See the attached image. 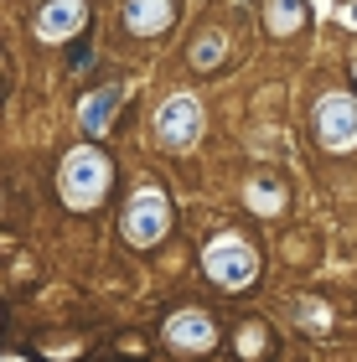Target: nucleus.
Here are the masks:
<instances>
[{"instance_id": "obj_1", "label": "nucleus", "mask_w": 357, "mask_h": 362, "mask_svg": "<svg viewBox=\"0 0 357 362\" xmlns=\"http://www.w3.org/2000/svg\"><path fill=\"white\" fill-rule=\"evenodd\" d=\"M115 187V160H109L99 145H73L57 166V192L73 212H93Z\"/></svg>"}, {"instance_id": "obj_2", "label": "nucleus", "mask_w": 357, "mask_h": 362, "mask_svg": "<svg viewBox=\"0 0 357 362\" xmlns=\"http://www.w3.org/2000/svg\"><path fill=\"white\" fill-rule=\"evenodd\" d=\"M202 274L213 279L218 290H243V285H254L259 279V254H254V243L243 238V233H213L202 243Z\"/></svg>"}, {"instance_id": "obj_3", "label": "nucleus", "mask_w": 357, "mask_h": 362, "mask_svg": "<svg viewBox=\"0 0 357 362\" xmlns=\"http://www.w3.org/2000/svg\"><path fill=\"white\" fill-rule=\"evenodd\" d=\"M119 233H124L129 249H156V243L171 233V202H166V192H160L156 181H145V187L129 192V202L119 212Z\"/></svg>"}, {"instance_id": "obj_4", "label": "nucleus", "mask_w": 357, "mask_h": 362, "mask_svg": "<svg viewBox=\"0 0 357 362\" xmlns=\"http://www.w3.org/2000/svg\"><path fill=\"white\" fill-rule=\"evenodd\" d=\"M156 145L160 151H192V145L202 140V129H207V109L197 104L192 93H171V98H160L156 104Z\"/></svg>"}, {"instance_id": "obj_5", "label": "nucleus", "mask_w": 357, "mask_h": 362, "mask_svg": "<svg viewBox=\"0 0 357 362\" xmlns=\"http://www.w3.org/2000/svg\"><path fill=\"white\" fill-rule=\"evenodd\" d=\"M311 124H316V145H321V151L347 156L357 145V98L352 93H321Z\"/></svg>"}, {"instance_id": "obj_6", "label": "nucleus", "mask_w": 357, "mask_h": 362, "mask_svg": "<svg viewBox=\"0 0 357 362\" xmlns=\"http://www.w3.org/2000/svg\"><path fill=\"white\" fill-rule=\"evenodd\" d=\"M160 341H166L176 357H207L218 347V321L207 316V310L182 305V310H171V316L160 321Z\"/></svg>"}, {"instance_id": "obj_7", "label": "nucleus", "mask_w": 357, "mask_h": 362, "mask_svg": "<svg viewBox=\"0 0 357 362\" xmlns=\"http://www.w3.org/2000/svg\"><path fill=\"white\" fill-rule=\"evenodd\" d=\"M26 21H31V37L42 47L73 42L78 31L88 26V0H37V11H31Z\"/></svg>"}, {"instance_id": "obj_8", "label": "nucleus", "mask_w": 357, "mask_h": 362, "mask_svg": "<svg viewBox=\"0 0 357 362\" xmlns=\"http://www.w3.org/2000/svg\"><path fill=\"white\" fill-rule=\"evenodd\" d=\"M119 26L135 42L166 37V31L176 26V0H124V6H119Z\"/></svg>"}, {"instance_id": "obj_9", "label": "nucleus", "mask_w": 357, "mask_h": 362, "mask_svg": "<svg viewBox=\"0 0 357 362\" xmlns=\"http://www.w3.org/2000/svg\"><path fill=\"white\" fill-rule=\"evenodd\" d=\"M124 104V88L119 83H109V88H93L88 98H78V129H83L88 140H99L109 124H115V114Z\"/></svg>"}, {"instance_id": "obj_10", "label": "nucleus", "mask_w": 357, "mask_h": 362, "mask_svg": "<svg viewBox=\"0 0 357 362\" xmlns=\"http://www.w3.org/2000/svg\"><path fill=\"white\" fill-rule=\"evenodd\" d=\"M223 57H228V37H223V26H202L197 37H192V47H187V62L197 73L223 68Z\"/></svg>"}, {"instance_id": "obj_11", "label": "nucleus", "mask_w": 357, "mask_h": 362, "mask_svg": "<svg viewBox=\"0 0 357 362\" xmlns=\"http://www.w3.org/2000/svg\"><path fill=\"white\" fill-rule=\"evenodd\" d=\"M264 26L269 37H295L305 26V0H264Z\"/></svg>"}, {"instance_id": "obj_12", "label": "nucleus", "mask_w": 357, "mask_h": 362, "mask_svg": "<svg viewBox=\"0 0 357 362\" xmlns=\"http://www.w3.org/2000/svg\"><path fill=\"white\" fill-rule=\"evenodd\" d=\"M243 202H249V212H259V218H274V212L285 207V187L269 181V176H259V181L243 187Z\"/></svg>"}, {"instance_id": "obj_13", "label": "nucleus", "mask_w": 357, "mask_h": 362, "mask_svg": "<svg viewBox=\"0 0 357 362\" xmlns=\"http://www.w3.org/2000/svg\"><path fill=\"white\" fill-rule=\"evenodd\" d=\"M68 68H73V73H88V68H93V47H88V42H78L73 52H68Z\"/></svg>"}, {"instance_id": "obj_14", "label": "nucleus", "mask_w": 357, "mask_h": 362, "mask_svg": "<svg viewBox=\"0 0 357 362\" xmlns=\"http://www.w3.org/2000/svg\"><path fill=\"white\" fill-rule=\"evenodd\" d=\"M342 16H347V26H357V0H352V6H347Z\"/></svg>"}, {"instance_id": "obj_15", "label": "nucleus", "mask_w": 357, "mask_h": 362, "mask_svg": "<svg viewBox=\"0 0 357 362\" xmlns=\"http://www.w3.org/2000/svg\"><path fill=\"white\" fill-rule=\"evenodd\" d=\"M352 78H357V62H352Z\"/></svg>"}]
</instances>
